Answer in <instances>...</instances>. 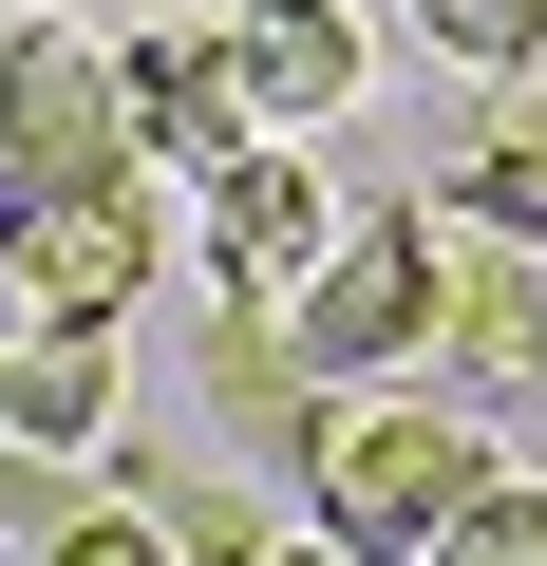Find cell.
Returning a JSON list of instances; mask_svg holds the SVG:
<instances>
[{
	"label": "cell",
	"instance_id": "1",
	"mask_svg": "<svg viewBox=\"0 0 547 566\" xmlns=\"http://www.w3.org/2000/svg\"><path fill=\"white\" fill-rule=\"evenodd\" d=\"M491 491V397H397V378H322L303 434V528H340L359 566H434V528Z\"/></svg>",
	"mask_w": 547,
	"mask_h": 566
},
{
	"label": "cell",
	"instance_id": "2",
	"mask_svg": "<svg viewBox=\"0 0 547 566\" xmlns=\"http://www.w3.org/2000/svg\"><path fill=\"white\" fill-rule=\"evenodd\" d=\"M151 264H170L151 151L133 170H76V189H0V283H20V322H133Z\"/></svg>",
	"mask_w": 547,
	"mask_h": 566
},
{
	"label": "cell",
	"instance_id": "3",
	"mask_svg": "<svg viewBox=\"0 0 547 566\" xmlns=\"http://www.w3.org/2000/svg\"><path fill=\"white\" fill-rule=\"evenodd\" d=\"M434 264H453V208H434V189L359 208V227L322 245V283L284 303V340H303L322 378H397V359H434Z\"/></svg>",
	"mask_w": 547,
	"mask_h": 566
},
{
	"label": "cell",
	"instance_id": "4",
	"mask_svg": "<svg viewBox=\"0 0 547 566\" xmlns=\"http://www.w3.org/2000/svg\"><path fill=\"white\" fill-rule=\"evenodd\" d=\"M76 170H133V57L57 20H0V189H76Z\"/></svg>",
	"mask_w": 547,
	"mask_h": 566
},
{
	"label": "cell",
	"instance_id": "5",
	"mask_svg": "<svg viewBox=\"0 0 547 566\" xmlns=\"http://www.w3.org/2000/svg\"><path fill=\"white\" fill-rule=\"evenodd\" d=\"M340 227H359V208L322 189V151H303V133H264V151H227V170H208V264H227V303H264V322L322 283V245H340Z\"/></svg>",
	"mask_w": 547,
	"mask_h": 566
},
{
	"label": "cell",
	"instance_id": "6",
	"mask_svg": "<svg viewBox=\"0 0 547 566\" xmlns=\"http://www.w3.org/2000/svg\"><path fill=\"white\" fill-rule=\"evenodd\" d=\"M453 208V189H434ZM547 245H509V227H472L453 208V264H434V359H453V397H528L547 378V283H528Z\"/></svg>",
	"mask_w": 547,
	"mask_h": 566
},
{
	"label": "cell",
	"instance_id": "7",
	"mask_svg": "<svg viewBox=\"0 0 547 566\" xmlns=\"http://www.w3.org/2000/svg\"><path fill=\"white\" fill-rule=\"evenodd\" d=\"M133 151H151V170L264 151V95H245V39H227V20H151V39H133Z\"/></svg>",
	"mask_w": 547,
	"mask_h": 566
},
{
	"label": "cell",
	"instance_id": "8",
	"mask_svg": "<svg viewBox=\"0 0 547 566\" xmlns=\"http://www.w3.org/2000/svg\"><path fill=\"white\" fill-rule=\"evenodd\" d=\"M245 95H264V133H322V114H359V76H378V39H359V0H245Z\"/></svg>",
	"mask_w": 547,
	"mask_h": 566
},
{
	"label": "cell",
	"instance_id": "9",
	"mask_svg": "<svg viewBox=\"0 0 547 566\" xmlns=\"http://www.w3.org/2000/svg\"><path fill=\"white\" fill-rule=\"evenodd\" d=\"M0 434L20 453H114V322H20L0 340Z\"/></svg>",
	"mask_w": 547,
	"mask_h": 566
},
{
	"label": "cell",
	"instance_id": "10",
	"mask_svg": "<svg viewBox=\"0 0 547 566\" xmlns=\"http://www.w3.org/2000/svg\"><path fill=\"white\" fill-rule=\"evenodd\" d=\"M208 416H227L245 453H284V472H303V434H322V359L264 322V303H227V322H208Z\"/></svg>",
	"mask_w": 547,
	"mask_h": 566
},
{
	"label": "cell",
	"instance_id": "11",
	"mask_svg": "<svg viewBox=\"0 0 547 566\" xmlns=\"http://www.w3.org/2000/svg\"><path fill=\"white\" fill-rule=\"evenodd\" d=\"M114 491H151V510H170V547H189V566H264V547H284V528H264V510H245V491H227V472H170V453H114Z\"/></svg>",
	"mask_w": 547,
	"mask_h": 566
},
{
	"label": "cell",
	"instance_id": "12",
	"mask_svg": "<svg viewBox=\"0 0 547 566\" xmlns=\"http://www.w3.org/2000/svg\"><path fill=\"white\" fill-rule=\"evenodd\" d=\"M453 208H472V227H509V245H547V133H509V114H491V133L453 151Z\"/></svg>",
	"mask_w": 547,
	"mask_h": 566
},
{
	"label": "cell",
	"instance_id": "13",
	"mask_svg": "<svg viewBox=\"0 0 547 566\" xmlns=\"http://www.w3.org/2000/svg\"><path fill=\"white\" fill-rule=\"evenodd\" d=\"M434 566H547V491H528V472H491V491L434 528Z\"/></svg>",
	"mask_w": 547,
	"mask_h": 566
},
{
	"label": "cell",
	"instance_id": "14",
	"mask_svg": "<svg viewBox=\"0 0 547 566\" xmlns=\"http://www.w3.org/2000/svg\"><path fill=\"white\" fill-rule=\"evenodd\" d=\"M434 20V57H472V76H528L547 57V0H415Z\"/></svg>",
	"mask_w": 547,
	"mask_h": 566
},
{
	"label": "cell",
	"instance_id": "15",
	"mask_svg": "<svg viewBox=\"0 0 547 566\" xmlns=\"http://www.w3.org/2000/svg\"><path fill=\"white\" fill-rule=\"evenodd\" d=\"M39 566H189V547H170V510H151V491H114V510H76Z\"/></svg>",
	"mask_w": 547,
	"mask_h": 566
},
{
	"label": "cell",
	"instance_id": "16",
	"mask_svg": "<svg viewBox=\"0 0 547 566\" xmlns=\"http://www.w3.org/2000/svg\"><path fill=\"white\" fill-rule=\"evenodd\" d=\"M95 491H76V453H20V434H0V528H20V547H57Z\"/></svg>",
	"mask_w": 547,
	"mask_h": 566
},
{
	"label": "cell",
	"instance_id": "17",
	"mask_svg": "<svg viewBox=\"0 0 547 566\" xmlns=\"http://www.w3.org/2000/svg\"><path fill=\"white\" fill-rule=\"evenodd\" d=\"M491 114H509V133H547V57H528V76H509V95H491Z\"/></svg>",
	"mask_w": 547,
	"mask_h": 566
},
{
	"label": "cell",
	"instance_id": "18",
	"mask_svg": "<svg viewBox=\"0 0 547 566\" xmlns=\"http://www.w3.org/2000/svg\"><path fill=\"white\" fill-rule=\"evenodd\" d=\"M264 566H359V547H340V528H303V547H264Z\"/></svg>",
	"mask_w": 547,
	"mask_h": 566
},
{
	"label": "cell",
	"instance_id": "19",
	"mask_svg": "<svg viewBox=\"0 0 547 566\" xmlns=\"http://www.w3.org/2000/svg\"><path fill=\"white\" fill-rule=\"evenodd\" d=\"M0 20H57V0H0Z\"/></svg>",
	"mask_w": 547,
	"mask_h": 566
}]
</instances>
